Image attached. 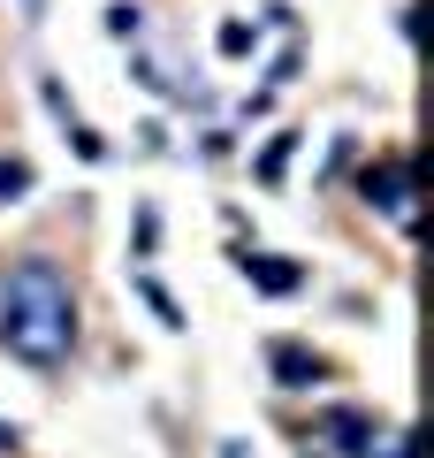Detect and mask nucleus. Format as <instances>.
Returning a JSON list of instances; mask_svg holds the SVG:
<instances>
[{
	"mask_svg": "<svg viewBox=\"0 0 434 458\" xmlns=\"http://www.w3.org/2000/svg\"><path fill=\"white\" fill-rule=\"evenodd\" d=\"M267 367H274V382L282 390H313V375H321V360H313V344H267Z\"/></svg>",
	"mask_w": 434,
	"mask_h": 458,
	"instance_id": "5",
	"label": "nucleus"
},
{
	"mask_svg": "<svg viewBox=\"0 0 434 458\" xmlns=\"http://www.w3.org/2000/svg\"><path fill=\"white\" fill-rule=\"evenodd\" d=\"M244 283H252V291H267V298H289L297 283H305V267L282 260V252H244Z\"/></svg>",
	"mask_w": 434,
	"mask_h": 458,
	"instance_id": "3",
	"label": "nucleus"
},
{
	"mask_svg": "<svg viewBox=\"0 0 434 458\" xmlns=\"http://www.w3.org/2000/svg\"><path fill=\"white\" fill-rule=\"evenodd\" d=\"M23 191H31V161L0 153V207H8V199H23Z\"/></svg>",
	"mask_w": 434,
	"mask_h": 458,
	"instance_id": "7",
	"label": "nucleus"
},
{
	"mask_svg": "<svg viewBox=\"0 0 434 458\" xmlns=\"http://www.w3.org/2000/svg\"><path fill=\"white\" fill-rule=\"evenodd\" d=\"M16 443H23V428H16V420H0V451H16Z\"/></svg>",
	"mask_w": 434,
	"mask_h": 458,
	"instance_id": "11",
	"label": "nucleus"
},
{
	"mask_svg": "<svg viewBox=\"0 0 434 458\" xmlns=\"http://www.w3.org/2000/svg\"><path fill=\"white\" fill-rule=\"evenodd\" d=\"M366 199L412 222V168H404V161H373V168H366Z\"/></svg>",
	"mask_w": 434,
	"mask_h": 458,
	"instance_id": "4",
	"label": "nucleus"
},
{
	"mask_svg": "<svg viewBox=\"0 0 434 458\" xmlns=\"http://www.w3.org/2000/svg\"><path fill=\"white\" fill-rule=\"evenodd\" d=\"M221 54H252V23H221Z\"/></svg>",
	"mask_w": 434,
	"mask_h": 458,
	"instance_id": "9",
	"label": "nucleus"
},
{
	"mask_svg": "<svg viewBox=\"0 0 434 458\" xmlns=\"http://www.w3.org/2000/svg\"><path fill=\"white\" fill-rule=\"evenodd\" d=\"M289 153H297V131H282V138H267V153H259V183H282V168H289Z\"/></svg>",
	"mask_w": 434,
	"mask_h": 458,
	"instance_id": "6",
	"label": "nucleus"
},
{
	"mask_svg": "<svg viewBox=\"0 0 434 458\" xmlns=\"http://www.w3.org/2000/svg\"><path fill=\"white\" fill-rule=\"evenodd\" d=\"M0 344L31 367H62L77 344V298L54 260H23L0 283Z\"/></svg>",
	"mask_w": 434,
	"mask_h": 458,
	"instance_id": "1",
	"label": "nucleus"
},
{
	"mask_svg": "<svg viewBox=\"0 0 434 458\" xmlns=\"http://www.w3.org/2000/svg\"><path fill=\"white\" fill-rule=\"evenodd\" d=\"M313 436L336 443L343 458H366V451H373V412H358V405H328L321 420H313Z\"/></svg>",
	"mask_w": 434,
	"mask_h": 458,
	"instance_id": "2",
	"label": "nucleus"
},
{
	"mask_svg": "<svg viewBox=\"0 0 434 458\" xmlns=\"http://www.w3.org/2000/svg\"><path fill=\"white\" fill-rule=\"evenodd\" d=\"M366 458H412V436H381V443H373Z\"/></svg>",
	"mask_w": 434,
	"mask_h": 458,
	"instance_id": "10",
	"label": "nucleus"
},
{
	"mask_svg": "<svg viewBox=\"0 0 434 458\" xmlns=\"http://www.w3.org/2000/svg\"><path fill=\"white\" fill-rule=\"evenodd\" d=\"M138 298H145V306H153V313H161L168 328H183V306H176V298L161 291V283H138Z\"/></svg>",
	"mask_w": 434,
	"mask_h": 458,
	"instance_id": "8",
	"label": "nucleus"
}]
</instances>
